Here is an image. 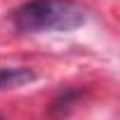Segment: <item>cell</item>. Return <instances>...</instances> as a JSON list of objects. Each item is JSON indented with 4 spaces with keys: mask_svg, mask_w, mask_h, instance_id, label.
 I'll return each instance as SVG.
<instances>
[{
    "mask_svg": "<svg viewBox=\"0 0 120 120\" xmlns=\"http://www.w3.org/2000/svg\"><path fill=\"white\" fill-rule=\"evenodd\" d=\"M78 97H80V90H66L61 97L52 104V113H56V111H64V113H66V111L71 108V104H73Z\"/></svg>",
    "mask_w": 120,
    "mask_h": 120,
    "instance_id": "cell-3",
    "label": "cell"
},
{
    "mask_svg": "<svg viewBox=\"0 0 120 120\" xmlns=\"http://www.w3.org/2000/svg\"><path fill=\"white\" fill-rule=\"evenodd\" d=\"M35 80V71L26 66H3L0 68V90H17Z\"/></svg>",
    "mask_w": 120,
    "mask_h": 120,
    "instance_id": "cell-2",
    "label": "cell"
},
{
    "mask_svg": "<svg viewBox=\"0 0 120 120\" xmlns=\"http://www.w3.org/2000/svg\"><path fill=\"white\" fill-rule=\"evenodd\" d=\"M0 120H5V118H0Z\"/></svg>",
    "mask_w": 120,
    "mask_h": 120,
    "instance_id": "cell-4",
    "label": "cell"
},
{
    "mask_svg": "<svg viewBox=\"0 0 120 120\" xmlns=\"http://www.w3.org/2000/svg\"><path fill=\"white\" fill-rule=\"evenodd\" d=\"M14 28L21 33H68L87 21L78 0H28L12 14Z\"/></svg>",
    "mask_w": 120,
    "mask_h": 120,
    "instance_id": "cell-1",
    "label": "cell"
}]
</instances>
